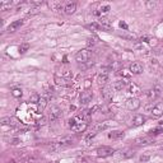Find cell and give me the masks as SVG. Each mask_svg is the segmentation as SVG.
Wrapping results in <instances>:
<instances>
[{"label":"cell","instance_id":"6da1fadb","mask_svg":"<svg viewBox=\"0 0 163 163\" xmlns=\"http://www.w3.org/2000/svg\"><path fill=\"white\" fill-rule=\"evenodd\" d=\"M69 125H70V129L74 133H83V131H85V129L88 127V124L85 122V121L80 120L78 116H75L74 119L70 120Z\"/></svg>","mask_w":163,"mask_h":163},{"label":"cell","instance_id":"7a4b0ae2","mask_svg":"<svg viewBox=\"0 0 163 163\" xmlns=\"http://www.w3.org/2000/svg\"><path fill=\"white\" fill-rule=\"evenodd\" d=\"M91 57H92V51L89 50V49L79 50L78 52L75 54V60L78 63H82V64L89 61V59H91Z\"/></svg>","mask_w":163,"mask_h":163},{"label":"cell","instance_id":"3957f363","mask_svg":"<svg viewBox=\"0 0 163 163\" xmlns=\"http://www.w3.org/2000/svg\"><path fill=\"white\" fill-rule=\"evenodd\" d=\"M0 124L3 126H9V127H17L19 125V120L17 117H13V116H8V117H3L0 120Z\"/></svg>","mask_w":163,"mask_h":163},{"label":"cell","instance_id":"277c9868","mask_svg":"<svg viewBox=\"0 0 163 163\" xmlns=\"http://www.w3.org/2000/svg\"><path fill=\"white\" fill-rule=\"evenodd\" d=\"M125 105H126L127 110L135 111V110H138V108L140 107V101L136 97H131V98H129V100L125 102Z\"/></svg>","mask_w":163,"mask_h":163},{"label":"cell","instance_id":"5b68a950","mask_svg":"<svg viewBox=\"0 0 163 163\" xmlns=\"http://www.w3.org/2000/svg\"><path fill=\"white\" fill-rule=\"evenodd\" d=\"M115 153V151L112 148H110V146H101V148L97 149V155L98 157H110V155H112Z\"/></svg>","mask_w":163,"mask_h":163},{"label":"cell","instance_id":"8992f818","mask_svg":"<svg viewBox=\"0 0 163 163\" xmlns=\"http://www.w3.org/2000/svg\"><path fill=\"white\" fill-rule=\"evenodd\" d=\"M61 116H63V111L60 110L59 107H56V106L51 107V111H50V115H49V119H50L51 121L59 120Z\"/></svg>","mask_w":163,"mask_h":163},{"label":"cell","instance_id":"52a82bcc","mask_svg":"<svg viewBox=\"0 0 163 163\" xmlns=\"http://www.w3.org/2000/svg\"><path fill=\"white\" fill-rule=\"evenodd\" d=\"M159 94H161V88H159V87H153L152 89H149V91L146 92L148 100L151 102H153L157 97H159Z\"/></svg>","mask_w":163,"mask_h":163},{"label":"cell","instance_id":"ba28073f","mask_svg":"<svg viewBox=\"0 0 163 163\" xmlns=\"http://www.w3.org/2000/svg\"><path fill=\"white\" fill-rule=\"evenodd\" d=\"M98 24L101 25L102 30H107V31L112 30V23H111V21L106 17H102V18L98 19Z\"/></svg>","mask_w":163,"mask_h":163},{"label":"cell","instance_id":"9c48e42d","mask_svg":"<svg viewBox=\"0 0 163 163\" xmlns=\"http://www.w3.org/2000/svg\"><path fill=\"white\" fill-rule=\"evenodd\" d=\"M76 10V3L74 1H68V3H65V6H64V13L65 14H73Z\"/></svg>","mask_w":163,"mask_h":163},{"label":"cell","instance_id":"30bf717a","mask_svg":"<svg viewBox=\"0 0 163 163\" xmlns=\"http://www.w3.org/2000/svg\"><path fill=\"white\" fill-rule=\"evenodd\" d=\"M57 142H59L63 148L65 149L66 146H70V145L74 144V138H73V136H64V138H60Z\"/></svg>","mask_w":163,"mask_h":163},{"label":"cell","instance_id":"8fae6325","mask_svg":"<svg viewBox=\"0 0 163 163\" xmlns=\"http://www.w3.org/2000/svg\"><path fill=\"white\" fill-rule=\"evenodd\" d=\"M92 98H93V94H92V92H89V91L83 92V93L80 94V103H82V105H88L89 102L92 101Z\"/></svg>","mask_w":163,"mask_h":163},{"label":"cell","instance_id":"7c38bea8","mask_svg":"<svg viewBox=\"0 0 163 163\" xmlns=\"http://www.w3.org/2000/svg\"><path fill=\"white\" fill-rule=\"evenodd\" d=\"M130 73H131V74H142L143 73V65L140 63H133L131 65H130Z\"/></svg>","mask_w":163,"mask_h":163},{"label":"cell","instance_id":"4fadbf2b","mask_svg":"<svg viewBox=\"0 0 163 163\" xmlns=\"http://www.w3.org/2000/svg\"><path fill=\"white\" fill-rule=\"evenodd\" d=\"M135 143L138 145H149V144H152V143H154V140H153L151 136H140V138H138L135 140Z\"/></svg>","mask_w":163,"mask_h":163},{"label":"cell","instance_id":"5bb4252c","mask_svg":"<svg viewBox=\"0 0 163 163\" xmlns=\"http://www.w3.org/2000/svg\"><path fill=\"white\" fill-rule=\"evenodd\" d=\"M144 122H145V116H143V115H135L134 116V119H133V126H135V127H138V126H142V125H144Z\"/></svg>","mask_w":163,"mask_h":163},{"label":"cell","instance_id":"9a60e30c","mask_svg":"<svg viewBox=\"0 0 163 163\" xmlns=\"http://www.w3.org/2000/svg\"><path fill=\"white\" fill-rule=\"evenodd\" d=\"M47 5H49L52 10H64L65 3H63V1H49Z\"/></svg>","mask_w":163,"mask_h":163},{"label":"cell","instance_id":"2e32d148","mask_svg":"<svg viewBox=\"0 0 163 163\" xmlns=\"http://www.w3.org/2000/svg\"><path fill=\"white\" fill-rule=\"evenodd\" d=\"M102 97L107 101H110L111 98H112V88H111L110 85H105V87L102 88Z\"/></svg>","mask_w":163,"mask_h":163},{"label":"cell","instance_id":"e0dca14e","mask_svg":"<svg viewBox=\"0 0 163 163\" xmlns=\"http://www.w3.org/2000/svg\"><path fill=\"white\" fill-rule=\"evenodd\" d=\"M152 113H153V116H155V117L162 116V115H163V102H161V103H157L154 107H153Z\"/></svg>","mask_w":163,"mask_h":163},{"label":"cell","instance_id":"ac0fdd59","mask_svg":"<svg viewBox=\"0 0 163 163\" xmlns=\"http://www.w3.org/2000/svg\"><path fill=\"white\" fill-rule=\"evenodd\" d=\"M22 24H23V21H22V19H18V21H14V22H13V23H10V24L8 25V32H10V33H12V32H15V31H17L19 27H21Z\"/></svg>","mask_w":163,"mask_h":163},{"label":"cell","instance_id":"d6986e66","mask_svg":"<svg viewBox=\"0 0 163 163\" xmlns=\"http://www.w3.org/2000/svg\"><path fill=\"white\" fill-rule=\"evenodd\" d=\"M107 82H108V74L101 73V74L97 76V83H98V85H101V87L107 85Z\"/></svg>","mask_w":163,"mask_h":163},{"label":"cell","instance_id":"ffe728a7","mask_svg":"<svg viewBox=\"0 0 163 163\" xmlns=\"http://www.w3.org/2000/svg\"><path fill=\"white\" fill-rule=\"evenodd\" d=\"M55 83L57 85H61V87H69V85H70V83H69L68 79L63 78V76H59V75L55 76Z\"/></svg>","mask_w":163,"mask_h":163},{"label":"cell","instance_id":"44dd1931","mask_svg":"<svg viewBox=\"0 0 163 163\" xmlns=\"http://www.w3.org/2000/svg\"><path fill=\"white\" fill-rule=\"evenodd\" d=\"M126 85H127V83L125 79H119V80H116L113 83V88L116 89V91H122Z\"/></svg>","mask_w":163,"mask_h":163},{"label":"cell","instance_id":"7402d4cb","mask_svg":"<svg viewBox=\"0 0 163 163\" xmlns=\"http://www.w3.org/2000/svg\"><path fill=\"white\" fill-rule=\"evenodd\" d=\"M110 9H111V8H110V5H102L101 8L98 9V10H96V12H94V14H96V15H100V17L102 18L103 15H106L107 13L110 12Z\"/></svg>","mask_w":163,"mask_h":163},{"label":"cell","instance_id":"603a6c76","mask_svg":"<svg viewBox=\"0 0 163 163\" xmlns=\"http://www.w3.org/2000/svg\"><path fill=\"white\" fill-rule=\"evenodd\" d=\"M127 91H129V93H131V94H140L142 93V89H140V87L136 85L135 83H131V84L127 87Z\"/></svg>","mask_w":163,"mask_h":163},{"label":"cell","instance_id":"cb8c5ba5","mask_svg":"<svg viewBox=\"0 0 163 163\" xmlns=\"http://www.w3.org/2000/svg\"><path fill=\"white\" fill-rule=\"evenodd\" d=\"M14 5L13 1H0V10L5 12V10H10Z\"/></svg>","mask_w":163,"mask_h":163},{"label":"cell","instance_id":"d4e9b609","mask_svg":"<svg viewBox=\"0 0 163 163\" xmlns=\"http://www.w3.org/2000/svg\"><path fill=\"white\" fill-rule=\"evenodd\" d=\"M120 158L125 159V158H131L134 157V151H131V149H125V151H121L120 154H119Z\"/></svg>","mask_w":163,"mask_h":163},{"label":"cell","instance_id":"484cf974","mask_svg":"<svg viewBox=\"0 0 163 163\" xmlns=\"http://www.w3.org/2000/svg\"><path fill=\"white\" fill-rule=\"evenodd\" d=\"M108 138L110 139H121L124 138V131H120V130H113L108 134Z\"/></svg>","mask_w":163,"mask_h":163},{"label":"cell","instance_id":"4316f807","mask_svg":"<svg viewBox=\"0 0 163 163\" xmlns=\"http://www.w3.org/2000/svg\"><path fill=\"white\" fill-rule=\"evenodd\" d=\"M38 158H40V157H38L36 153H31V154H28L27 157L23 159V161L27 162V163H36L38 161Z\"/></svg>","mask_w":163,"mask_h":163},{"label":"cell","instance_id":"83f0119b","mask_svg":"<svg viewBox=\"0 0 163 163\" xmlns=\"http://www.w3.org/2000/svg\"><path fill=\"white\" fill-rule=\"evenodd\" d=\"M111 126V122L110 121H105V122H101L96 126V131H101V130H106Z\"/></svg>","mask_w":163,"mask_h":163},{"label":"cell","instance_id":"f1b7e54d","mask_svg":"<svg viewBox=\"0 0 163 163\" xmlns=\"http://www.w3.org/2000/svg\"><path fill=\"white\" fill-rule=\"evenodd\" d=\"M28 49H30V43H27V42L22 43L21 46H19V54H24V52H27Z\"/></svg>","mask_w":163,"mask_h":163},{"label":"cell","instance_id":"f546056e","mask_svg":"<svg viewBox=\"0 0 163 163\" xmlns=\"http://www.w3.org/2000/svg\"><path fill=\"white\" fill-rule=\"evenodd\" d=\"M61 72H63V73H61V76H63V78L69 79V78H72V76H73V73L70 72L69 69H63Z\"/></svg>","mask_w":163,"mask_h":163},{"label":"cell","instance_id":"4dcf8cb0","mask_svg":"<svg viewBox=\"0 0 163 163\" xmlns=\"http://www.w3.org/2000/svg\"><path fill=\"white\" fill-rule=\"evenodd\" d=\"M40 98H41V96L40 94H37V93H33L30 97V101L32 102V103H38L40 102Z\"/></svg>","mask_w":163,"mask_h":163},{"label":"cell","instance_id":"1f68e13d","mask_svg":"<svg viewBox=\"0 0 163 163\" xmlns=\"http://www.w3.org/2000/svg\"><path fill=\"white\" fill-rule=\"evenodd\" d=\"M120 37L122 38H126V40H135V36L134 34H130V33H126V32H122V33H119Z\"/></svg>","mask_w":163,"mask_h":163},{"label":"cell","instance_id":"d6a6232c","mask_svg":"<svg viewBox=\"0 0 163 163\" xmlns=\"http://www.w3.org/2000/svg\"><path fill=\"white\" fill-rule=\"evenodd\" d=\"M146 9H149V10H152V9H154L155 6H157V3L153 1V0H149V1H146Z\"/></svg>","mask_w":163,"mask_h":163},{"label":"cell","instance_id":"836d02e7","mask_svg":"<svg viewBox=\"0 0 163 163\" xmlns=\"http://www.w3.org/2000/svg\"><path fill=\"white\" fill-rule=\"evenodd\" d=\"M12 94L14 96V97H21L22 96V89H19V88H14V89H12Z\"/></svg>","mask_w":163,"mask_h":163},{"label":"cell","instance_id":"e575fe53","mask_svg":"<svg viewBox=\"0 0 163 163\" xmlns=\"http://www.w3.org/2000/svg\"><path fill=\"white\" fill-rule=\"evenodd\" d=\"M96 135H97V131H94V133H92V134H89V135H87V138H85V142H87V144H89V142H91V140L93 139Z\"/></svg>","mask_w":163,"mask_h":163},{"label":"cell","instance_id":"d590c367","mask_svg":"<svg viewBox=\"0 0 163 163\" xmlns=\"http://www.w3.org/2000/svg\"><path fill=\"white\" fill-rule=\"evenodd\" d=\"M37 13H38V9L37 8H32V9H30V12L27 13V17H32V15L37 14Z\"/></svg>","mask_w":163,"mask_h":163},{"label":"cell","instance_id":"8d00e7d4","mask_svg":"<svg viewBox=\"0 0 163 163\" xmlns=\"http://www.w3.org/2000/svg\"><path fill=\"white\" fill-rule=\"evenodd\" d=\"M149 159H151V155H149V154H144V155H142V157H140V162L145 163V162H148Z\"/></svg>","mask_w":163,"mask_h":163},{"label":"cell","instance_id":"74e56055","mask_svg":"<svg viewBox=\"0 0 163 163\" xmlns=\"http://www.w3.org/2000/svg\"><path fill=\"white\" fill-rule=\"evenodd\" d=\"M120 74L122 75L124 78H129V76L131 75V73H130V72H127V70H125V69H122V70H121V73H120Z\"/></svg>","mask_w":163,"mask_h":163},{"label":"cell","instance_id":"f35d334b","mask_svg":"<svg viewBox=\"0 0 163 163\" xmlns=\"http://www.w3.org/2000/svg\"><path fill=\"white\" fill-rule=\"evenodd\" d=\"M88 28H91V30H101V25L98 23H92L88 25Z\"/></svg>","mask_w":163,"mask_h":163},{"label":"cell","instance_id":"ab89813d","mask_svg":"<svg viewBox=\"0 0 163 163\" xmlns=\"http://www.w3.org/2000/svg\"><path fill=\"white\" fill-rule=\"evenodd\" d=\"M161 133H162L161 127H157V129H154V130H151V135H158V134H161Z\"/></svg>","mask_w":163,"mask_h":163},{"label":"cell","instance_id":"60d3db41","mask_svg":"<svg viewBox=\"0 0 163 163\" xmlns=\"http://www.w3.org/2000/svg\"><path fill=\"white\" fill-rule=\"evenodd\" d=\"M46 121H47V119H46V117H43V116H42L40 120H38V125H41V126L45 125V124H46Z\"/></svg>","mask_w":163,"mask_h":163},{"label":"cell","instance_id":"b9f144b4","mask_svg":"<svg viewBox=\"0 0 163 163\" xmlns=\"http://www.w3.org/2000/svg\"><path fill=\"white\" fill-rule=\"evenodd\" d=\"M153 107H154V106H153V102H151V103H149V105H146V107H145V110H146V111H148V112H152V110H153Z\"/></svg>","mask_w":163,"mask_h":163},{"label":"cell","instance_id":"7bdbcfd3","mask_svg":"<svg viewBox=\"0 0 163 163\" xmlns=\"http://www.w3.org/2000/svg\"><path fill=\"white\" fill-rule=\"evenodd\" d=\"M18 143H21V142H19V139H10V144H13V145H17Z\"/></svg>","mask_w":163,"mask_h":163},{"label":"cell","instance_id":"ee69618b","mask_svg":"<svg viewBox=\"0 0 163 163\" xmlns=\"http://www.w3.org/2000/svg\"><path fill=\"white\" fill-rule=\"evenodd\" d=\"M87 45H88V46H93V45H94V40H93V38H89Z\"/></svg>","mask_w":163,"mask_h":163},{"label":"cell","instance_id":"f6af8a7d","mask_svg":"<svg viewBox=\"0 0 163 163\" xmlns=\"http://www.w3.org/2000/svg\"><path fill=\"white\" fill-rule=\"evenodd\" d=\"M120 27L124 28V30H127V24L125 23V22H120Z\"/></svg>","mask_w":163,"mask_h":163},{"label":"cell","instance_id":"bcb514c9","mask_svg":"<svg viewBox=\"0 0 163 163\" xmlns=\"http://www.w3.org/2000/svg\"><path fill=\"white\" fill-rule=\"evenodd\" d=\"M161 148H163V145H162V146H161Z\"/></svg>","mask_w":163,"mask_h":163}]
</instances>
